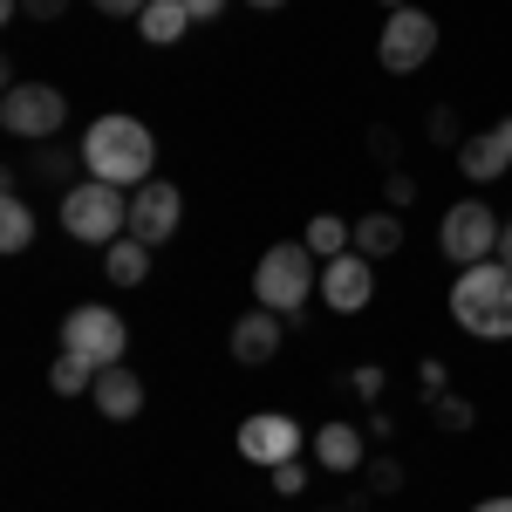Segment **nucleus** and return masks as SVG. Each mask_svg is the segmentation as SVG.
<instances>
[{
  "label": "nucleus",
  "instance_id": "1",
  "mask_svg": "<svg viewBox=\"0 0 512 512\" xmlns=\"http://www.w3.org/2000/svg\"><path fill=\"white\" fill-rule=\"evenodd\" d=\"M82 171L89 178H103V185H123V192H137V185H151V164H158V137H151V123L123 117V110H110V117H96L89 130H82Z\"/></svg>",
  "mask_w": 512,
  "mask_h": 512
},
{
  "label": "nucleus",
  "instance_id": "2",
  "mask_svg": "<svg viewBox=\"0 0 512 512\" xmlns=\"http://www.w3.org/2000/svg\"><path fill=\"white\" fill-rule=\"evenodd\" d=\"M451 321L472 342H512V267L506 260L458 267V280H451Z\"/></svg>",
  "mask_w": 512,
  "mask_h": 512
},
{
  "label": "nucleus",
  "instance_id": "3",
  "mask_svg": "<svg viewBox=\"0 0 512 512\" xmlns=\"http://www.w3.org/2000/svg\"><path fill=\"white\" fill-rule=\"evenodd\" d=\"M321 287L315 274V253H308V239H280V246H267L260 253V267H253V301L260 308H274V315H301L308 308V294Z\"/></svg>",
  "mask_w": 512,
  "mask_h": 512
},
{
  "label": "nucleus",
  "instance_id": "4",
  "mask_svg": "<svg viewBox=\"0 0 512 512\" xmlns=\"http://www.w3.org/2000/svg\"><path fill=\"white\" fill-rule=\"evenodd\" d=\"M62 233L82 239V246H110V239L130 233V192L123 185H103V178H76L62 192Z\"/></svg>",
  "mask_w": 512,
  "mask_h": 512
},
{
  "label": "nucleus",
  "instance_id": "5",
  "mask_svg": "<svg viewBox=\"0 0 512 512\" xmlns=\"http://www.w3.org/2000/svg\"><path fill=\"white\" fill-rule=\"evenodd\" d=\"M0 123H7V137L48 144V137L69 123V96H62L55 82H7V96H0Z\"/></svg>",
  "mask_w": 512,
  "mask_h": 512
},
{
  "label": "nucleus",
  "instance_id": "6",
  "mask_svg": "<svg viewBox=\"0 0 512 512\" xmlns=\"http://www.w3.org/2000/svg\"><path fill=\"white\" fill-rule=\"evenodd\" d=\"M499 233H506V219H499L485 198H465V205H451V212H444L437 246H444V260L478 267V260H499Z\"/></svg>",
  "mask_w": 512,
  "mask_h": 512
},
{
  "label": "nucleus",
  "instance_id": "7",
  "mask_svg": "<svg viewBox=\"0 0 512 512\" xmlns=\"http://www.w3.org/2000/svg\"><path fill=\"white\" fill-rule=\"evenodd\" d=\"M437 55V21L424 7H396L390 21H383V35H376V62L390 69V76H410V69H424Z\"/></svg>",
  "mask_w": 512,
  "mask_h": 512
},
{
  "label": "nucleus",
  "instance_id": "8",
  "mask_svg": "<svg viewBox=\"0 0 512 512\" xmlns=\"http://www.w3.org/2000/svg\"><path fill=\"white\" fill-rule=\"evenodd\" d=\"M62 349H76V355H89L96 369H110V362H123V349H130V328H123V315L117 308H69L62 315Z\"/></svg>",
  "mask_w": 512,
  "mask_h": 512
},
{
  "label": "nucleus",
  "instance_id": "9",
  "mask_svg": "<svg viewBox=\"0 0 512 512\" xmlns=\"http://www.w3.org/2000/svg\"><path fill=\"white\" fill-rule=\"evenodd\" d=\"M301 444H308L301 424L280 417V410H253V417L239 424V458H246V465H267V472L287 465V458H301Z\"/></svg>",
  "mask_w": 512,
  "mask_h": 512
},
{
  "label": "nucleus",
  "instance_id": "10",
  "mask_svg": "<svg viewBox=\"0 0 512 512\" xmlns=\"http://www.w3.org/2000/svg\"><path fill=\"white\" fill-rule=\"evenodd\" d=\"M321 301L335 308V315H362L369 301H376V260L369 253H335V260H321Z\"/></svg>",
  "mask_w": 512,
  "mask_h": 512
},
{
  "label": "nucleus",
  "instance_id": "11",
  "mask_svg": "<svg viewBox=\"0 0 512 512\" xmlns=\"http://www.w3.org/2000/svg\"><path fill=\"white\" fill-rule=\"evenodd\" d=\"M178 219H185V192H178L171 178H151V185L130 192V239L164 246V239L178 233Z\"/></svg>",
  "mask_w": 512,
  "mask_h": 512
},
{
  "label": "nucleus",
  "instance_id": "12",
  "mask_svg": "<svg viewBox=\"0 0 512 512\" xmlns=\"http://www.w3.org/2000/svg\"><path fill=\"white\" fill-rule=\"evenodd\" d=\"M280 342H287V315H274V308H253V315L233 321V335H226V349H233L239 369H267L280 355Z\"/></svg>",
  "mask_w": 512,
  "mask_h": 512
},
{
  "label": "nucleus",
  "instance_id": "13",
  "mask_svg": "<svg viewBox=\"0 0 512 512\" xmlns=\"http://www.w3.org/2000/svg\"><path fill=\"white\" fill-rule=\"evenodd\" d=\"M458 171L472 178V185H492V178H506L512 171V117H499L492 130H478L458 144Z\"/></svg>",
  "mask_w": 512,
  "mask_h": 512
},
{
  "label": "nucleus",
  "instance_id": "14",
  "mask_svg": "<svg viewBox=\"0 0 512 512\" xmlns=\"http://www.w3.org/2000/svg\"><path fill=\"white\" fill-rule=\"evenodd\" d=\"M96 410H103L110 424H130V417L144 410V383H137V369H117V362H110V369L96 376Z\"/></svg>",
  "mask_w": 512,
  "mask_h": 512
},
{
  "label": "nucleus",
  "instance_id": "15",
  "mask_svg": "<svg viewBox=\"0 0 512 512\" xmlns=\"http://www.w3.org/2000/svg\"><path fill=\"white\" fill-rule=\"evenodd\" d=\"M315 465L321 472H362V424H321L315 431Z\"/></svg>",
  "mask_w": 512,
  "mask_h": 512
},
{
  "label": "nucleus",
  "instance_id": "16",
  "mask_svg": "<svg viewBox=\"0 0 512 512\" xmlns=\"http://www.w3.org/2000/svg\"><path fill=\"white\" fill-rule=\"evenodd\" d=\"M103 274H110V287H144V274H151V246L144 239H110L103 246Z\"/></svg>",
  "mask_w": 512,
  "mask_h": 512
},
{
  "label": "nucleus",
  "instance_id": "17",
  "mask_svg": "<svg viewBox=\"0 0 512 512\" xmlns=\"http://www.w3.org/2000/svg\"><path fill=\"white\" fill-rule=\"evenodd\" d=\"M137 28H144L151 48H178L185 28H192V7H185V0H151V7L137 14Z\"/></svg>",
  "mask_w": 512,
  "mask_h": 512
},
{
  "label": "nucleus",
  "instance_id": "18",
  "mask_svg": "<svg viewBox=\"0 0 512 512\" xmlns=\"http://www.w3.org/2000/svg\"><path fill=\"white\" fill-rule=\"evenodd\" d=\"M396 246H403V219H396V212H362V219H355V253L390 260Z\"/></svg>",
  "mask_w": 512,
  "mask_h": 512
},
{
  "label": "nucleus",
  "instance_id": "19",
  "mask_svg": "<svg viewBox=\"0 0 512 512\" xmlns=\"http://www.w3.org/2000/svg\"><path fill=\"white\" fill-rule=\"evenodd\" d=\"M96 376H103V369H96L89 355H76V349H62L55 362H48V390H55V396H82V390H96Z\"/></svg>",
  "mask_w": 512,
  "mask_h": 512
},
{
  "label": "nucleus",
  "instance_id": "20",
  "mask_svg": "<svg viewBox=\"0 0 512 512\" xmlns=\"http://www.w3.org/2000/svg\"><path fill=\"white\" fill-rule=\"evenodd\" d=\"M28 246H35V205L7 192L0 198V253H28Z\"/></svg>",
  "mask_w": 512,
  "mask_h": 512
},
{
  "label": "nucleus",
  "instance_id": "21",
  "mask_svg": "<svg viewBox=\"0 0 512 512\" xmlns=\"http://www.w3.org/2000/svg\"><path fill=\"white\" fill-rule=\"evenodd\" d=\"M349 246H355L349 219H335V212H315V219H308V253H315V260H335V253H349Z\"/></svg>",
  "mask_w": 512,
  "mask_h": 512
},
{
  "label": "nucleus",
  "instance_id": "22",
  "mask_svg": "<svg viewBox=\"0 0 512 512\" xmlns=\"http://www.w3.org/2000/svg\"><path fill=\"white\" fill-rule=\"evenodd\" d=\"M431 417H437V431H451V437H458V431H472V417H478V410L465 403V396H437V403H431Z\"/></svg>",
  "mask_w": 512,
  "mask_h": 512
},
{
  "label": "nucleus",
  "instance_id": "23",
  "mask_svg": "<svg viewBox=\"0 0 512 512\" xmlns=\"http://www.w3.org/2000/svg\"><path fill=\"white\" fill-rule=\"evenodd\" d=\"M417 396H424V403H437V396H451V362H437V355H424V362H417Z\"/></svg>",
  "mask_w": 512,
  "mask_h": 512
},
{
  "label": "nucleus",
  "instance_id": "24",
  "mask_svg": "<svg viewBox=\"0 0 512 512\" xmlns=\"http://www.w3.org/2000/svg\"><path fill=\"white\" fill-rule=\"evenodd\" d=\"M369 492H376V499H396V492H403V465H396V458H369Z\"/></svg>",
  "mask_w": 512,
  "mask_h": 512
},
{
  "label": "nucleus",
  "instance_id": "25",
  "mask_svg": "<svg viewBox=\"0 0 512 512\" xmlns=\"http://www.w3.org/2000/svg\"><path fill=\"white\" fill-rule=\"evenodd\" d=\"M274 492H280V499H301V492H308V465H301V458L274 465Z\"/></svg>",
  "mask_w": 512,
  "mask_h": 512
},
{
  "label": "nucleus",
  "instance_id": "26",
  "mask_svg": "<svg viewBox=\"0 0 512 512\" xmlns=\"http://www.w3.org/2000/svg\"><path fill=\"white\" fill-rule=\"evenodd\" d=\"M35 164H41V178H62V185H76V178H69V171H76L82 158H69V151H41Z\"/></svg>",
  "mask_w": 512,
  "mask_h": 512
},
{
  "label": "nucleus",
  "instance_id": "27",
  "mask_svg": "<svg viewBox=\"0 0 512 512\" xmlns=\"http://www.w3.org/2000/svg\"><path fill=\"white\" fill-rule=\"evenodd\" d=\"M349 390H355V396H369V403H376V396H383V369H376V362H362V369H355V376H349Z\"/></svg>",
  "mask_w": 512,
  "mask_h": 512
},
{
  "label": "nucleus",
  "instance_id": "28",
  "mask_svg": "<svg viewBox=\"0 0 512 512\" xmlns=\"http://www.w3.org/2000/svg\"><path fill=\"white\" fill-rule=\"evenodd\" d=\"M89 7H96V14H110V21H137L151 0H89Z\"/></svg>",
  "mask_w": 512,
  "mask_h": 512
},
{
  "label": "nucleus",
  "instance_id": "29",
  "mask_svg": "<svg viewBox=\"0 0 512 512\" xmlns=\"http://www.w3.org/2000/svg\"><path fill=\"white\" fill-rule=\"evenodd\" d=\"M21 14H28V21H62L69 0H21Z\"/></svg>",
  "mask_w": 512,
  "mask_h": 512
},
{
  "label": "nucleus",
  "instance_id": "30",
  "mask_svg": "<svg viewBox=\"0 0 512 512\" xmlns=\"http://www.w3.org/2000/svg\"><path fill=\"white\" fill-rule=\"evenodd\" d=\"M431 137H437V144H458V117H451V110H437V117H431Z\"/></svg>",
  "mask_w": 512,
  "mask_h": 512
},
{
  "label": "nucleus",
  "instance_id": "31",
  "mask_svg": "<svg viewBox=\"0 0 512 512\" xmlns=\"http://www.w3.org/2000/svg\"><path fill=\"white\" fill-rule=\"evenodd\" d=\"M383 198H390V205H410V198H417V185H410V178H403V171H396L390 185H383Z\"/></svg>",
  "mask_w": 512,
  "mask_h": 512
},
{
  "label": "nucleus",
  "instance_id": "32",
  "mask_svg": "<svg viewBox=\"0 0 512 512\" xmlns=\"http://www.w3.org/2000/svg\"><path fill=\"white\" fill-rule=\"evenodd\" d=\"M185 7H192V21H219L226 14V0H185Z\"/></svg>",
  "mask_w": 512,
  "mask_h": 512
},
{
  "label": "nucleus",
  "instance_id": "33",
  "mask_svg": "<svg viewBox=\"0 0 512 512\" xmlns=\"http://www.w3.org/2000/svg\"><path fill=\"white\" fill-rule=\"evenodd\" d=\"M499 260L512 267V219H506V233H499Z\"/></svg>",
  "mask_w": 512,
  "mask_h": 512
},
{
  "label": "nucleus",
  "instance_id": "34",
  "mask_svg": "<svg viewBox=\"0 0 512 512\" xmlns=\"http://www.w3.org/2000/svg\"><path fill=\"white\" fill-rule=\"evenodd\" d=\"M246 7H253V14H274V7H287V0H246Z\"/></svg>",
  "mask_w": 512,
  "mask_h": 512
},
{
  "label": "nucleus",
  "instance_id": "35",
  "mask_svg": "<svg viewBox=\"0 0 512 512\" xmlns=\"http://www.w3.org/2000/svg\"><path fill=\"white\" fill-rule=\"evenodd\" d=\"M472 512H512V499H485V506H472Z\"/></svg>",
  "mask_w": 512,
  "mask_h": 512
},
{
  "label": "nucleus",
  "instance_id": "36",
  "mask_svg": "<svg viewBox=\"0 0 512 512\" xmlns=\"http://www.w3.org/2000/svg\"><path fill=\"white\" fill-rule=\"evenodd\" d=\"M383 7H390V14H396V7H410V0H383Z\"/></svg>",
  "mask_w": 512,
  "mask_h": 512
}]
</instances>
